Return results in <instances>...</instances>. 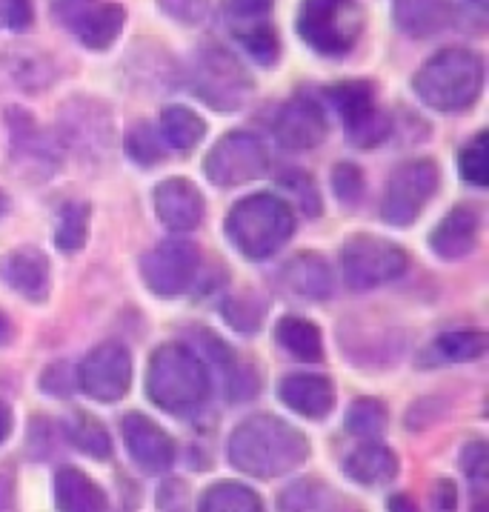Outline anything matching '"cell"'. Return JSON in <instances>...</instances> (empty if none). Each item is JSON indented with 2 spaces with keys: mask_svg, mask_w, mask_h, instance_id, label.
Masks as SVG:
<instances>
[{
  "mask_svg": "<svg viewBox=\"0 0 489 512\" xmlns=\"http://www.w3.org/2000/svg\"><path fill=\"white\" fill-rule=\"evenodd\" d=\"M238 41L244 46L246 52L261 63V66H275L281 58V41H278V32L272 23H255V26H246L235 32Z\"/></svg>",
  "mask_w": 489,
  "mask_h": 512,
  "instance_id": "cell-34",
  "label": "cell"
},
{
  "mask_svg": "<svg viewBox=\"0 0 489 512\" xmlns=\"http://www.w3.org/2000/svg\"><path fill=\"white\" fill-rule=\"evenodd\" d=\"M395 23L409 38H432L452 26L449 0H395Z\"/></svg>",
  "mask_w": 489,
  "mask_h": 512,
  "instance_id": "cell-21",
  "label": "cell"
},
{
  "mask_svg": "<svg viewBox=\"0 0 489 512\" xmlns=\"http://www.w3.org/2000/svg\"><path fill=\"white\" fill-rule=\"evenodd\" d=\"M438 189V166L429 158L401 164L387 181V192L381 201V215L389 226H409L421 215V209L432 201Z\"/></svg>",
  "mask_w": 489,
  "mask_h": 512,
  "instance_id": "cell-8",
  "label": "cell"
},
{
  "mask_svg": "<svg viewBox=\"0 0 489 512\" xmlns=\"http://www.w3.org/2000/svg\"><path fill=\"white\" fill-rule=\"evenodd\" d=\"M12 335H15V329H12V321H9V315L0 309V347H6L9 341H12Z\"/></svg>",
  "mask_w": 489,
  "mask_h": 512,
  "instance_id": "cell-49",
  "label": "cell"
},
{
  "mask_svg": "<svg viewBox=\"0 0 489 512\" xmlns=\"http://www.w3.org/2000/svg\"><path fill=\"white\" fill-rule=\"evenodd\" d=\"M198 512H266L261 495L244 487V484H235V481H221L215 487L201 495V507Z\"/></svg>",
  "mask_w": 489,
  "mask_h": 512,
  "instance_id": "cell-27",
  "label": "cell"
},
{
  "mask_svg": "<svg viewBox=\"0 0 489 512\" xmlns=\"http://www.w3.org/2000/svg\"><path fill=\"white\" fill-rule=\"evenodd\" d=\"M458 169L467 184L484 189L489 184V155H487V132H478L458 155Z\"/></svg>",
  "mask_w": 489,
  "mask_h": 512,
  "instance_id": "cell-36",
  "label": "cell"
},
{
  "mask_svg": "<svg viewBox=\"0 0 489 512\" xmlns=\"http://www.w3.org/2000/svg\"><path fill=\"white\" fill-rule=\"evenodd\" d=\"M126 6L121 3H101L92 9H83L75 21V35L78 41L92 49V52H106L112 43L121 38L123 26H126Z\"/></svg>",
  "mask_w": 489,
  "mask_h": 512,
  "instance_id": "cell-22",
  "label": "cell"
},
{
  "mask_svg": "<svg viewBox=\"0 0 489 512\" xmlns=\"http://www.w3.org/2000/svg\"><path fill=\"white\" fill-rule=\"evenodd\" d=\"M461 467L467 472V478L475 487V512H487L484 504V490H487V467H489V452L484 441H472L461 452Z\"/></svg>",
  "mask_w": 489,
  "mask_h": 512,
  "instance_id": "cell-38",
  "label": "cell"
},
{
  "mask_svg": "<svg viewBox=\"0 0 489 512\" xmlns=\"http://www.w3.org/2000/svg\"><path fill=\"white\" fill-rule=\"evenodd\" d=\"M123 444L132 461L149 475H161L175 464V441L141 412H129L121 421Z\"/></svg>",
  "mask_w": 489,
  "mask_h": 512,
  "instance_id": "cell-14",
  "label": "cell"
},
{
  "mask_svg": "<svg viewBox=\"0 0 489 512\" xmlns=\"http://www.w3.org/2000/svg\"><path fill=\"white\" fill-rule=\"evenodd\" d=\"M326 98L335 106V112L341 115V121L349 123L375 106V86L369 81L335 83L326 89Z\"/></svg>",
  "mask_w": 489,
  "mask_h": 512,
  "instance_id": "cell-30",
  "label": "cell"
},
{
  "mask_svg": "<svg viewBox=\"0 0 489 512\" xmlns=\"http://www.w3.org/2000/svg\"><path fill=\"white\" fill-rule=\"evenodd\" d=\"M66 438L75 450L86 452L89 458H98V461L112 458V438L101 421L89 412H78L66 421Z\"/></svg>",
  "mask_w": 489,
  "mask_h": 512,
  "instance_id": "cell-28",
  "label": "cell"
},
{
  "mask_svg": "<svg viewBox=\"0 0 489 512\" xmlns=\"http://www.w3.org/2000/svg\"><path fill=\"white\" fill-rule=\"evenodd\" d=\"M318 484L315 481H298L281 495V512H312L318 507Z\"/></svg>",
  "mask_w": 489,
  "mask_h": 512,
  "instance_id": "cell-43",
  "label": "cell"
},
{
  "mask_svg": "<svg viewBox=\"0 0 489 512\" xmlns=\"http://www.w3.org/2000/svg\"><path fill=\"white\" fill-rule=\"evenodd\" d=\"M6 212H9V198H6V192L0 189V218H3Z\"/></svg>",
  "mask_w": 489,
  "mask_h": 512,
  "instance_id": "cell-50",
  "label": "cell"
},
{
  "mask_svg": "<svg viewBox=\"0 0 489 512\" xmlns=\"http://www.w3.org/2000/svg\"><path fill=\"white\" fill-rule=\"evenodd\" d=\"M78 384V372H72L69 364H55V367H49L43 372L41 378V387L43 392H49V395H58V398H69V392L72 387Z\"/></svg>",
  "mask_w": 489,
  "mask_h": 512,
  "instance_id": "cell-45",
  "label": "cell"
},
{
  "mask_svg": "<svg viewBox=\"0 0 489 512\" xmlns=\"http://www.w3.org/2000/svg\"><path fill=\"white\" fill-rule=\"evenodd\" d=\"M389 412L375 398H361L347 410V430L364 441H375L387 432Z\"/></svg>",
  "mask_w": 489,
  "mask_h": 512,
  "instance_id": "cell-32",
  "label": "cell"
},
{
  "mask_svg": "<svg viewBox=\"0 0 489 512\" xmlns=\"http://www.w3.org/2000/svg\"><path fill=\"white\" fill-rule=\"evenodd\" d=\"M344 281L355 292L384 287L389 281H398L409 267V255L404 246L392 244L387 238L375 235H352L341 252Z\"/></svg>",
  "mask_w": 489,
  "mask_h": 512,
  "instance_id": "cell-7",
  "label": "cell"
},
{
  "mask_svg": "<svg viewBox=\"0 0 489 512\" xmlns=\"http://www.w3.org/2000/svg\"><path fill=\"white\" fill-rule=\"evenodd\" d=\"M435 510L458 512V490H455L452 481H438V487H435Z\"/></svg>",
  "mask_w": 489,
  "mask_h": 512,
  "instance_id": "cell-46",
  "label": "cell"
},
{
  "mask_svg": "<svg viewBox=\"0 0 489 512\" xmlns=\"http://www.w3.org/2000/svg\"><path fill=\"white\" fill-rule=\"evenodd\" d=\"M212 390L204 358L184 344L155 349L146 369V395L155 407L172 415H195Z\"/></svg>",
  "mask_w": 489,
  "mask_h": 512,
  "instance_id": "cell-2",
  "label": "cell"
},
{
  "mask_svg": "<svg viewBox=\"0 0 489 512\" xmlns=\"http://www.w3.org/2000/svg\"><path fill=\"white\" fill-rule=\"evenodd\" d=\"M129 384H132V358L129 349L115 341L92 349L78 367V387L101 404L121 401L129 392Z\"/></svg>",
  "mask_w": 489,
  "mask_h": 512,
  "instance_id": "cell-12",
  "label": "cell"
},
{
  "mask_svg": "<svg viewBox=\"0 0 489 512\" xmlns=\"http://www.w3.org/2000/svg\"><path fill=\"white\" fill-rule=\"evenodd\" d=\"M9 432H12V410L0 401V444L9 438Z\"/></svg>",
  "mask_w": 489,
  "mask_h": 512,
  "instance_id": "cell-48",
  "label": "cell"
},
{
  "mask_svg": "<svg viewBox=\"0 0 489 512\" xmlns=\"http://www.w3.org/2000/svg\"><path fill=\"white\" fill-rule=\"evenodd\" d=\"M347 129V141L358 149H372L381 146L392 135V121L387 112H381L378 106H372L369 112H364L361 118L344 123Z\"/></svg>",
  "mask_w": 489,
  "mask_h": 512,
  "instance_id": "cell-33",
  "label": "cell"
},
{
  "mask_svg": "<svg viewBox=\"0 0 489 512\" xmlns=\"http://www.w3.org/2000/svg\"><path fill=\"white\" fill-rule=\"evenodd\" d=\"M389 512H418V504L409 498V495H404V492H398V495H392L389 498Z\"/></svg>",
  "mask_w": 489,
  "mask_h": 512,
  "instance_id": "cell-47",
  "label": "cell"
},
{
  "mask_svg": "<svg viewBox=\"0 0 489 512\" xmlns=\"http://www.w3.org/2000/svg\"><path fill=\"white\" fill-rule=\"evenodd\" d=\"M484 89V61L472 49H441L412 75V92L435 112H461Z\"/></svg>",
  "mask_w": 489,
  "mask_h": 512,
  "instance_id": "cell-3",
  "label": "cell"
},
{
  "mask_svg": "<svg viewBox=\"0 0 489 512\" xmlns=\"http://www.w3.org/2000/svg\"><path fill=\"white\" fill-rule=\"evenodd\" d=\"M478 244V212L472 206H455L438 221L429 235V246L444 261H461Z\"/></svg>",
  "mask_w": 489,
  "mask_h": 512,
  "instance_id": "cell-18",
  "label": "cell"
},
{
  "mask_svg": "<svg viewBox=\"0 0 489 512\" xmlns=\"http://www.w3.org/2000/svg\"><path fill=\"white\" fill-rule=\"evenodd\" d=\"M264 315H266V304L258 298V295H252V292H244V295H238V298H229V301L224 304L226 321L238 329V332H246V335L261 327Z\"/></svg>",
  "mask_w": 489,
  "mask_h": 512,
  "instance_id": "cell-37",
  "label": "cell"
},
{
  "mask_svg": "<svg viewBox=\"0 0 489 512\" xmlns=\"http://www.w3.org/2000/svg\"><path fill=\"white\" fill-rule=\"evenodd\" d=\"M309 458V441L301 430L275 415H252L229 438V461L252 478H278Z\"/></svg>",
  "mask_w": 489,
  "mask_h": 512,
  "instance_id": "cell-1",
  "label": "cell"
},
{
  "mask_svg": "<svg viewBox=\"0 0 489 512\" xmlns=\"http://www.w3.org/2000/svg\"><path fill=\"white\" fill-rule=\"evenodd\" d=\"M295 26L312 52L324 58H344L361 41L364 9L358 0H301Z\"/></svg>",
  "mask_w": 489,
  "mask_h": 512,
  "instance_id": "cell-5",
  "label": "cell"
},
{
  "mask_svg": "<svg viewBox=\"0 0 489 512\" xmlns=\"http://www.w3.org/2000/svg\"><path fill=\"white\" fill-rule=\"evenodd\" d=\"M126 152H129L132 161H138L141 166H155L158 161H163L166 144H163L158 126L146 121L135 123L129 129V135H126Z\"/></svg>",
  "mask_w": 489,
  "mask_h": 512,
  "instance_id": "cell-35",
  "label": "cell"
},
{
  "mask_svg": "<svg viewBox=\"0 0 489 512\" xmlns=\"http://www.w3.org/2000/svg\"><path fill=\"white\" fill-rule=\"evenodd\" d=\"M398 470H401L398 455L389 447H384V444H378V441H369L364 447H358L344 461V475L352 478L355 484H361V487L392 484L398 478Z\"/></svg>",
  "mask_w": 489,
  "mask_h": 512,
  "instance_id": "cell-20",
  "label": "cell"
},
{
  "mask_svg": "<svg viewBox=\"0 0 489 512\" xmlns=\"http://www.w3.org/2000/svg\"><path fill=\"white\" fill-rule=\"evenodd\" d=\"M9 75L26 92H41L58 78L52 58L43 52H35V49H18L9 58Z\"/></svg>",
  "mask_w": 489,
  "mask_h": 512,
  "instance_id": "cell-29",
  "label": "cell"
},
{
  "mask_svg": "<svg viewBox=\"0 0 489 512\" xmlns=\"http://www.w3.org/2000/svg\"><path fill=\"white\" fill-rule=\"evenodd\" d=\"M89 235V204L83 201H69L58 212V226H55V244L63 252H78L86 244Z\"/></svg>",
  "mask_w": 489,
  "mask_h": 512,
  "instance_id": "cell-31",
  "label": "cell"
},
{
  "mask_svg": "<svg viewBox=\"0 0 489 512\" xmlns=\"http://www.w3.org/2000/svg\"><path fill=\"white\" fill-rule=\"evenodd\" d=\"M269 166V152L264 141L252 132H226L218 144L209 149L204 161L206 178L215 186H241L261 178Z\"/></svg>",
  "mask_w": 489,
  "mask_h": 512,
  "instance_id": "cell-9",
  "label": "cell"
},
{
  "mask_svg": "<svg viewBox=\"0 0 489 512\" xmlns=\"http://www.w3.org/2000/svg\"><path fill=\"white\" fill-rule=\"evenodd\" d=\"M155 212L169 232H192L204 221V195L186 178H169L155 189Z\"/></svg>",
  "mask_w": 489,
  "mask_h": 512,
  "instance_id": "cell-16",
  "label": "cell"
},
{
  "mask_svg": "<svg viewBox=\"0 0 489 512\" xmlns=\"http://www.w3.org/2000/svg\"><path fill=\"white\" fill-rule=\"evenodd\" d=\"M278 398L286 407L304 418L321 421L329 410L335 407V390L324 375H309V372H298V375H286L278 384Z\"/></svg>",
  "mask_w": 489,
  "mask_h": 512,
  "instance_id": "cell-19",
  "label": "cell"
},
{
  "mask_svg": "<svg viewBox=\"0 0 489 512\" xmlns=\"http://www.w3.org/2000/svg\"><path fill=\"white\" fill-rule=\"evenodd\" d=\"M484 352H487L484 332H447L429 344L424 364H464L481 358Z\"/></svg>",
  "mask_w": 489,
  "mask_h": 512,
  "instance_id": "cell-25",
  "label": "cell"
},
{
  "mask_svg": "<svg viewBox=\"0 0 489 512\" xmlns=\"http://www.w3.org/2000/svg\"><path fill=\"white\" fill-rule=\"evenodd\" d=\"M295 232V215L278 195H249L226 215V235L249 261L272 258Z\"/></svg>",
  "mask_w": 489,
  "mask_h": 512,
  "instance_id": "cell-4",
  "label": "cell"
},
{
  "mask_svg": "<svg viewBox=\"0 0 489 512\" xmlns=\"http://www.w3.org/2000/svg\"><path fill=\"white\" fill-rule=\"evenodd\" d=\"M272 132H275V141L289 152H306V149L324 144L329 121H326V112L318 101L292 98L278 109V115L272 121Z\"/></svg>",
  "mask_w": 489,
  "mask_h": 512,
  "instance_id": "cell-13",
  "label": "cell"
},
{
  "mask_svg": "<svg viewBox=\"0 0 489 512\" xmlns=\"http://www.w3.org/2000/svg\"><path fill=\"white\" fill-rule=\"evenodd\" d=\"M161 12L184 26H198L209 18L212 0H158Z\"/></svg>",
  "mask_w": 489,
  "mask_h": 512,
  "instance_id": "cell-42",
  "label": "cell"
},
{
  "mask_svg": "<svg viewBox=\"0 0 489 512\" xmlns=\"http://www.w3.org/2000/svg\"><path fill=\"white\" fill-rule=\"evenodd\" d=\"M58 132H61V149L69 146L86 158H98V155H106V149L112 146L115 123H112L109 106L92 101L89 95H81L61 106Z\"/></svg>",
  "mask_w": 489,
  "mask_h": 512,
  "instance_id": "cell-10",
  "label": "cell"
},
{
  "mask_svg": "<svg viewBox=\"0 0 489 512\" xmlns=\"http://www.w3.org/2000/svg\"><path fill=\"white\" fill-rule=\"evenodd\" d=\"M158 132H161L163 144L178 149V152H186V149H195L204 141L206 123L201 115H195L186 106H166L161 112Z\"/></svg>",
  "mask_w": 489,
  "mask_h": 512,
  "instance_id": "cell-26",
  "label": "cell"
},
{
  "mask_svg": "<svg viewBox=\"0 0 489 512\" xmlns=\"http://www.w3.org/2000/svg\"><path fill=\"white\" fill-rule=\"evenodd\" d=\"M201 264L198 246L189 241H163L141 261L143 284L161 298H178L192 287Z\"/></svg>",
  "mask_w": 489,
  "mask_h": 512,
  "instance_id": "cell-11",
  "label": "cell"
},
{
  "mask_svg": "<svg viewBox=\"0 0 489 512\" xmlns=\"http://www.w3.org/2000/svg\"><path fill=\"white\" fill-rule=\"evenodd\" d=\"M275 338L278 344L298 361H306V364H315L324 358V338H321V329L315 327L312 321L306 318H295L289 315L284 318L278 329H275Z\"/></svg>",
  "mask_w": 489,
  "mask_h": 512,
  "instance_id": "cell-24",
  "label": "cell"
},
{
  "mask_svg": "<svg viewBox=\"0 0 489 512\" xmlns=\"http://www.w3.org/2000/svg\"><path fill=\"white\" fill-rule=\"evenodd\" d=\"M469 3H472V6H481V9L487 6V0H469Z\"/></svg>",
  "mask_w": 489,
  "mask_h": 512,
  "instance_id": "cell-51",
  "label": "cell"
},
{
  "mask_svg": "<svg viewBox=\"0 0 489 512\" xmlns=\"http://www.w3.org/2000/svg\"><path fill=\"white\" fill-rule=\"evenodd\" d=\"M55 504L58 512H106V495L86 472L63 467L55 475Z\"/></svg>",
  "mask_w": 489,
  "mask_h": 512,
  "instance_id": "cell-23",
  "label": "cell"
},
{
  "mask_svg": "<svg viewBox=\"0 0 489 512\" xmlns=\"http://www.w3.org/2000/svg\"><path fill=\"white\" fill-rule=\"evenodd\" d=\"M192 89L215 112H238L252 98L255 81L241 58L226 46H204L192 63Z\"/></svg>",
  "mask_w": 489,
  "mask_h": 512,
  "instance_id": "cell-6",
  "label": "cell"
},
{
  "mask_svg": "<svg viewBox=\"0 0 489 512\" xmlns=\"http://www.w3.org/2000/svg\"><path fill=\"white\" fill-rule=\"evenodd\" d=\"M278 184L284 186L286 192L295 198V204L304 209L306 215H318L321 212V195H318V186L312 181V175H306L301 169H292V172H284L278 178Z\"/></svg>",
  "mask_w": 489,
  "mask_h": 512,
  "instance_id": "cell-39",
  "label": "cell"
},
{
  "mask_svg": "<svg viewBox=\"0 0 489 512\" xmlns=\"http://www.w3.org/2000/svg\"><path fill=\"white\" fill-rule=\"evenodd\" d=\"M0 281L32 304L49 298V258L35 246L12 249L0 258Z\"/></svg>",
  "mask_w": 489,
  "mask_h": 512,
  "instance_id": "cell-15",
  "label": "cell"
},
{
  "mask_svg": "<svg viewBox=\"0 0 489 512\" xmlns=\"http://www.w3.org/2000/svg\"><path fill=\"white\" fill-rule=\"evenodd\" d=\"M332 189L338 195V201L347 206H355L364 198V172L355 164H338L332 172Z\"/></svg>",
  "mask_w": 489,
  "mask_h": 512,
  "instance_id": "cell-41",
  "label": "cell"
},
{
  "mask_svg": "<svg viewBox=\"0 0 489 512\" xmlns=\"http://www.w3.org/2000/svg\"><path fill=\"white\" fill-rule=\"evenodd\" d=\"M272 3L275 0H226L224 12L229 23L238 29H246V26H255V23H264L272 12Z\"/></svg>",
  "mask_w": 489,
  "mask_h": 512,
  "instance_id": "cell-40",
  "label": "cell"
},
{
  "mask_svg": "<svg viewBox=\"0 0 489 512\" xmlns=\"http://www.w3.org/2000/svg\"><path fill=\"white\" fill-rule=\"evenodd\" d=\"M35 21L32 0H0V23L12 32H26Z\"/></svg>",
  "mask_w": 489,
  "mask_h": 512,
  "instance_id": "cell-44",
  "label": "cell"
},
{
  "mask_svg": "<svg viewBox=\"0 0 489 512\" xmlns=\"http://www.w3.org/2000/svg\"><path fill=\"white\" fill-rule=\"evenodd\" d=\"M281 289L301 301H326L332 295V269L318 252H301L281 269Z\"/></svg>",
  "mask_w": 489,
  "mask_h": 512,
  "instance_id": "cell-17",
  "label": "cell"
}]
</instances>
